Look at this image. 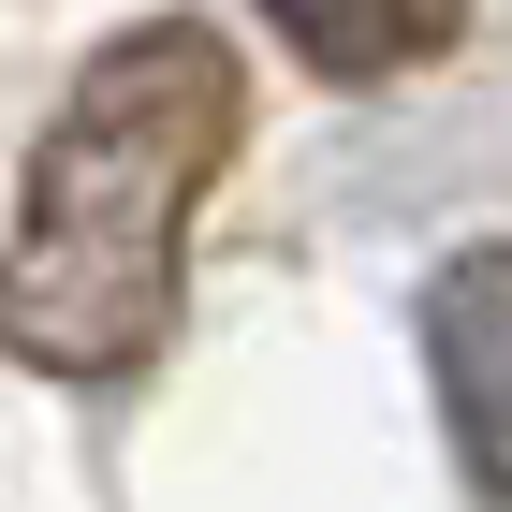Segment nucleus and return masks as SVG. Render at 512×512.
<instances>
[{"instance_id":"nucleus-1","label":"nucleus","mask_w":512,"mask_h":512,"mask_svg":"<svg viewBox=\"0 0 512 512\" xmlns=\"http://www.w3.org/2000/svg\"><path fill=\"white\" fill-rule=\"evenodd\" d=\"M249 147V59L191 15H147L44 118L0 220V352L44 381H132L176 337L191 205Z\"/></svg>"},{"instance_id":"nucleus-2","label":"nucleus","mask_w":512,"mask_h":512,"mask_svg":"<svg viewBox=\"0 0 512 512\" xmlns=\"http://www.w3.org/2000/svg\"><path fill=\"white\" fill-rule=\"evenodd\" d=\"M425 366H439V410H454L469 483L512 512V235L454 249L425 278Z\"/></svg>"},{"instance_id":"nucleus-3","label":"nucleus","mask_w":512,"mask_h":512,"mask_svg":"<svg viewBox=\"0 0 512 512\" xmlns=\"http://www.w3.org/2000/svg\"><path fill=\"white\" fill-rule=\"evenodd\" d=\"M264 15H278V44H293L308 74L381 88V74H410V59H439L469 0H264Z\"/></svg>"}]
</instances>
